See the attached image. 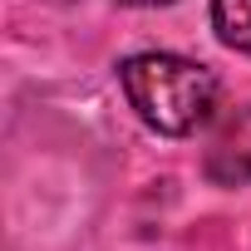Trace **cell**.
Instances as JSON below:
<instances>
[{
	"label": "cell",
	"instance_id": "6da1fadb",
	"mask_svg": "<svg viewBox=\"0 0 251 251\" xmlns=\"http://www.w3.org/2000/svg\"><path fill=\"white\" fill-rule=\"evenodd\" d=\"M118 84L138 108V118L168 138H187L217 118V74L187 54L168 50L128 54L118 64Z\"/></svg>",
	"mask_w": 251,
	"mask_h": 251
},
{
	"label": "cell",
	"instance_id": "7a4b0ae2",
	"mask_svg": "<svg viewBox=\"0 0 251 251\" xmlns=\"http://www.w3.org/2000/svg\"><path fill=\"white\" fill-rule=\"evenodd\" d=\"M202 168H207V177L222 182V187H246V182H251V103L217 123Z\"/></svg>",
	"mask_w": 251,
	"mask_h": 251
},
{
	"label": "cell",
	"instance_id": "3957f363",
	"mask_svg": "<svg viewBox=\"0 0 251 251\" xmlns=\"http://www.w3.org/2000/svg\"><path fill=\"white\" fill-rule=\"evenodd\" d=\"M212 30L226 50L251 54V0H212Z\"/></svg>",
	"mask_w": 251,
	"mask_h": 251
},
{
	"label": "cell",
	"instance_id": "277c9868",
	"mask_svg": "<svg viewBox=\"0 0 251 251\" xmlns=\"http://www.w3.org/2000/svg\"><path fill=\"white\" fill-rule=\"evenodd\" d=\"M118 5H173V0H118Z\"/></svg>",
	"mask_w": 251,
	"mask_h": 251
}]
</instances>
